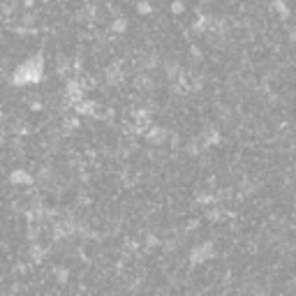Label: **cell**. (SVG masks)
I'll list each match as a JSON object with an SVG mask.
<instances>
[{"mask_svg":"<svg viewBox=\"0 0 296 296\" xmlns=\"http://www.w3.org/2000/svg\"><path fill=\"white\" fill-rule=\"evenodd\" d=\"M213 257H216V245H213V241H204L190 250V264H192V266H199V264L209 262Z\"/></svg>","mask_w":296,"mask_h":296,"instance_id":"obj_2","label":"cell"},{"mask_svg":"<svg viewBox=\"0 0 296 296\" xmlns=\"http://www.w3.org/2000/svg\"><path fill=\"white\" fill-rule=\"evenodd\" d=\"M167 139V132L162 128H153V130H148V142L150 144H162Z\"/></svg>","mask_w":296,"mask_h":296,"instance_id":"obj_5","label":"cell"},{"mask_svg":"<svg viewBox=\"0 0 296 296\" xmlns=\"http://www.w3.org/2000/svg\"><path fill=\"white\" fill-rule=\"evenodd\" d=\"M9 181L14 183V185H33L35 178L28 171H23V169H14L12 176H9Z\"/></svg>","mask_w":296,"mask_h":296,"instance_id":"obj_3","label":"cell"},{"mask_svg":"<svg viewBox=\"0 0 296 296\" xmlns=\"http://www.w3.org/2000/svg\"><path fill=\"white\" fill-rule=\"evenodd\" d=\"M290 40H292V44H296V30H292V37H290Z\"/></svg>","mask_w":296,"mask_h":296,"instance_id":"obj_9","label":"cell"},{"mask_svg":"<svg viewBox=\"0 0 296 296\" xmlns=\"http://www.w3.org/2000/svg\"><path fill=\"white\" fill-rule=\"evenodd\" d=\"M128 30V19H116V21H111V33H116V35H123Z\"/></svg>","mask_w":296,"mask_h":296,"instance_id":"obj_6","label":"cell"},{"mask_svg":"<svg viewBox=\"0 0 296 296\" xmlns=\"http://www.w3.org/2000/svg\"><path fill=\"white\" fill-rule=\"evenodd\" d=\"M273 9H276V14L280 16V19H290V5H287V0H273Z\"/></svg>","mask_w":296,"mask_h":296,"instance_id":"obj_4","label":"cell"},{"mask_svg":"<svg viewBox=\"0 0 296 296\" xmlns=\"http://www.w3.org/2000/svg\"><path fill=\"white\" fill-rule=\"evenodd\" d=\"M150 9H153V7H150L148 0H142V2L137 5V12H139V14H150Z\"/></svg>","mask_w":296,"mask_h":296,"instance_id":"obj_7","label":"cell"},{"mask_svg":"<svg viewBox=\"0 0 296 296\" xmlns=\"http://www.w3.org/2000/svg\"><path fill=\"white\" fill-rule=\"evenodd\" d=\"M42 79H44V58L40 54H33L30 58H26L12 76L16 86H33V83H40Z\"/></svg>","mask_w":296,"mask_h":296,"instance_id":"obj_1","label":"cell"},{"mask_svg":"<svg viewBox=\"0 0 296 296\" xmlns=\"http://www.w3.org/2000/svg\"><path fill=\"white\" fill-rule=\"evenodd\" d=\"M171 12H174V14H183V12H185V5H183L181 0H174V2H171Z\"/></svg>","mask_w":296,"mask_h":296,"instance_id":"obj_8","label":"cell"}]
</instances>
